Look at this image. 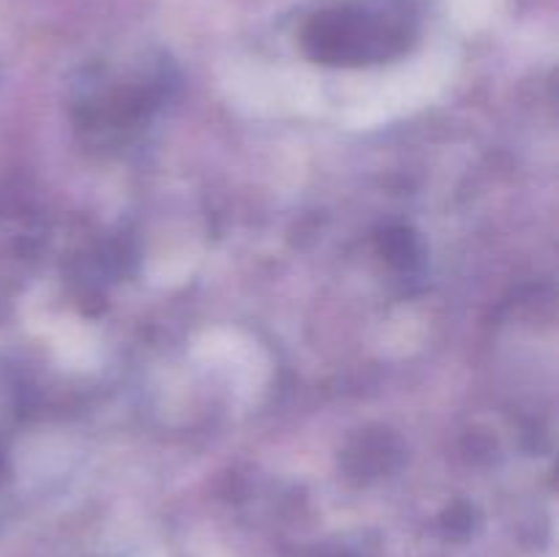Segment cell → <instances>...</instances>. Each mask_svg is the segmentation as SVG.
Returning a JSON list of instances; mask_svg holds the SVG:
<instances>
[{
    "mask_svg": "<svg viewBox=\"0 0 559 557\" xmlns=\"http://www.w3.org/2000/svg\"><path fill=\"white\" fill-rule=\"evenodd\" d=\"M396 31L388 27L380 16L366 11H336L322 14L309 27V42L314 58L325 63H360L385 52L388 42H396Z\"/></svg>",
    "mask_w": 559,
    "mask_h": 557,
    "instance_id": "6da1fadb",
    "label": "cell"
}]
</instances>
